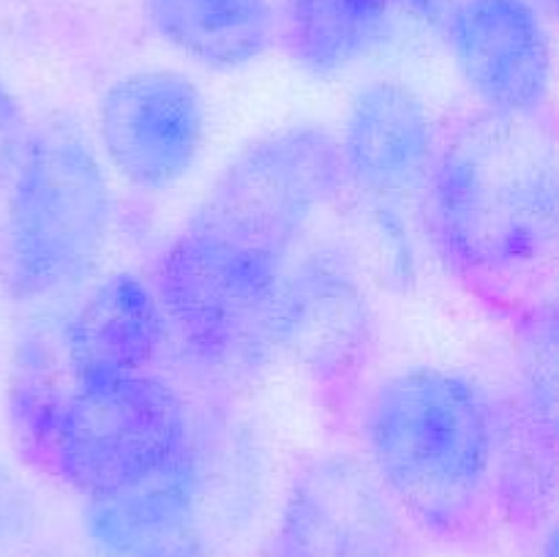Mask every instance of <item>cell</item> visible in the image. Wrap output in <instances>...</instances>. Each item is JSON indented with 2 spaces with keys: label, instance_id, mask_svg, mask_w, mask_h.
Segmentation results:
<instances>
[{
  "label": "cell",
  "instance_id": "7a4b0ae2",
  "mask_svg": "<svg viewBox=\"0 0 559 557\" xmlns=\"http://www.w3.org/2000/svg\"><path fill=\"white\" fill-rule=\"evenodd\" d=\"M557 142L540 115L480 109L440 140L426 208L442 257L478 284L540 273L557 244Z\"/></svg>",
  "mask_w": 559,
  "mask_h": 557
},
{
  "label": "cell",
  "instance_id": "9a60e30c",
  "mask_svg": "<svg viewBox=\"0 0 559 557\" xmlns=\"http://www.w3.org/2000/svg\"><path fill=\"white\" fill-rule=\"evenodd\" d=\"M404 3L407 0H284V38L306 71L342 74L385 42Z\"/></svg>",
  "mask_w": 559,
  "mask_h": 557
},
{
  "label": "cell",
  "instance_id": "6da1fadb",
  "mask_svg": "<svg viewBox=\"0 0 559 557\" xmlns=\"http://www.w3.org/2000/svg\"><path fill=\"white\" fill-rule=\"evenodd\" d=\"M366 464L413 530L445 544L484 533L500 495L506 426L475 377L413 366L385 377L364 413Z\"/></svg>",
  "mask_w": 559,
  "mask_h": 557
},
{
  "label": "cell",
  "instance_id": "277c9868",
  "mask_svg": "<svg viewBox=\"0 0 559 557\" xmlns=\"http://www.w3.org/2000/svg\"><path fill=\"white\" fill-rule=\"evenodd\" d=\"M3 191L0 265L14 298L47 300L93 276L112 229V191L82 126L49 118L31 129Z\"/></svg>",
  "mask_w": 559,
  "mask_h": 557
},
{
  "label": "cell",
  "instance_id": "8992f818",
  "mask_svg": "<svg viewBox=\"0 0 559 557\" xmlns=\"http://www.w3.org/2000/svg\"><path fill=\"white\" fill-rule=\"evenodd\" d=\"M342 189L336 137L317 123H289L229 156L183 229L287 265L300 235Z\"/></svg>",
  "mask_w": 559,
  "mask_h": 557
},
{
  "label": "cell",
  "instance_id": "5b68a950",
  "mask_svg": "<svg viewBox=\"0 0 559 557\" xmlns=\"http://www.w3.org/2000/svg\"><path fill=\"white\" fill-rule=\"evenodd\" d=\"M287 265L183 229L164 249L151 282L169 342L207 377L240 380L271 366L278 360Z\"/></svg>",
  "mask_w": 559,
  "mask_h": 557
},
{
  "label": "cell",
  "instance_id": "7c38bea8",
  "mask_svg": "<svg viewBox=\"0 0 559 557\" xmlns=\"http://www.w3.org/2000/svg\"><path fill=\"white\" fill-rule=\"evenodd\" d=\"M369 342V306L358 278L333 251L284 268L278 295V358L314 375H342Z\"/></svg>",
  "mask_w": 559,
  "mask_h": 557
},
{
  "label": "cell",
  "instance_id": "8fae6325",
  "mask_svg": "<svg viewBox=\"0 0 559 557\" xmlns=\"http://www.w3.org/2000/svg\"><path fill=\"white\" fill-rule=\"evenodd\" d=\"M82 533L93 557H213L197 442L147 481L85 497Z\"/></svg>",
  "mask_w": 559,
  "mask_h": 557
},
{
  "label": "cell",
  "instance_id": "4fadbf2b",
  "mask_svg": "<svg viewBox=\"0 0 559 557\" xmlns=\"http://www.w3.org/2000/svg\"><path fill=\"white\" fill-rule=\"evenodd\" d=\"M167 344V322L153 284L129 271L93 284L60 331L69 380L151 371Z\"/></svg>",
  "mask_w": 559,
  "mask_h": 557
},
{
  "label": "cell",
  "instance_id": "5bb4252c",
  "mask_svg": "<svg viewBox=\"0 0 559 557\" xmlns=\"http://www.w3.org/2000/svg\"><path fill=\"white\" fill-rule=\"evenodd\" d=\"M158 36L207 69L233 71L271 49V0H142Z\"/></svg>",
  "mask_w": 559,
  "mask_h": 557
},
{
  "label": "cell",
  "instance_id": "30bf717a",
  "mask_svg": "<svg viewBox=\"0 0 559 557\" xmlns=\"http://www.w3.org/2000/svg\"><path fill=\"white\" fill-rule=\"evenodd\" d=\"M448 47L464 85L489 112L540 115L551 93V36L533 0H462Z\"/></svg>",
  "mask_w": 559,
  "mask_h": 557
},
{
  "label": "cell",
  "instance_id": "ac0fdd59",
  "mask_svg": "<svg viewBox=\"0 0 559 557\" xmlns=\"http://www.w3.org/2000/svg\"><path fill=\"white\" fill-rule=\"evenodd\" d=\"M540 557H557V535H555V530H551V533L546 535L544 549H540Z\"/></svg>",
  "mask_w": 559,
  "mask_h": 557
},
{
  "label": "cell",
  "instance_id": "ba28073f",
  "mask_svg": "<svg viewBox=\"0 0 559 557\" xmlns=\"http://www.w3.org/2000/svg\"><path fill=\"white\" fill-rule=\"evenodd\" d=\"M205 129V98L191 76L175 69L131 71L98 102L96 151L126 183L156 194L191 173Z\"/></svg>",
  "mask_w": 559,
  "mask_h": 557
},
{
  "label": "cell",
  "instance_id": "9c48e42d",
  "mask_svg": "<svg viewBox=\"0 0 559 557\" xmlns=\"http://www.w3.org/2000/svg\"><path fill=\"white\" fill-rule=\"evenodd\" d=\"M440 140L429 104L413 87L371 82L355 93L336 137L344 186L385 213L426 200Z\"/></svg>",
  "mask_w": 559,
  "mask_h": 557
},
{
  "label": "cell",
  "instance_id": "52a82bcc",
  "mask_svg": "<svg viewBox=\"0 0 559 557\" xmlns=\"http://www.w3.org/2000/svg\"><path fill=\"white\" fill-rule=\"evenodd\" d=\"M415 530L374 470L322 453L295 473L262 557H415Z\"/></svg>",
  "mask_w": 559,
  "mask_h": 557
},
{
  "label": "cell",
  "instance_id": "3957f363",
  "mask_svg": "<svg viewBox=\"0 0 559 557\" xmlns=\"http://www.w3.org/2000/svg\"><path fill=\"white\" fill-rule=\"evenodd\" d=\"M9 415L22 453L82 497L147 481L194 446L183 393L153 369L58 388L44 371H22Z\"/></svg>",
  "mask_w": 559,
  "mask_h": 557
},
{
  "label": "cell",
  "instance_id": "2e32d148",
  "mask_svg": "<svg viewBox=\"0 0 559 557\" xmlns=\"http://www.w3.org/2000/svg\"><path fill=\"white\" fill-rule=\"evenodd\" d=\"M27 134H31V129H27V120L22 115L20 102L0 82V191L5 189L16 162H20Z\"/></svg>",
  "mask_w": 559,
  "mask_h": 557
},
{
  "label": "cell",
  "instance_id": "e0dca14e",
  "mask_svg": "<svg viewBox=\"0 0 559 557\" xmlns=\"http://www.w3.org/2000/svg\"><path fill=\"white\" fill-rule=\"evenodd\" d=\"M22 511V500H20V491H16V484L11 481V475L0 467V538L5 533H11L20 519Z\"/></svg>",
  "mask_w": 559,
  "mask_h": 557
}]
</instances>
